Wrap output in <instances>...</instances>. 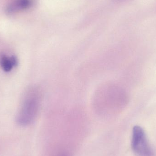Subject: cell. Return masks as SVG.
I'll return each instance as SVG.
<instances>
[{
	"label": "cell",
	"mask_w": 156,
	"mask_h": 156,
	"mask_svg": "<svg viewBox=\"0 0 156 156\" xmlns=\"http://www.w3.org/2000/svg\"><path fill=\"white\" fill-rule=\"evenodd\" d=\"M17 65L18 60L15 56L9 57L4 53L0 54V66L4 71L10 72Z\"/></svg>",
	"instance_id": "277c9868"
},
{
	"label": "cell",
	"mask_w": 156,
	"mask_h": 156,
	"mask_svg": "<svg viewBox=\"0 0 156 156\" xmlns=\"http://www.w3.org/2000/svg\"><path fill=\"white\" fill-rule=\"evenodd\" d=\"M132 147L133 152L138 156H154L144 130L139 126H135L133 128Z\"/></svg>",
	"instance_id": "7a4b0ae2"
},
{
	"label": "cell",
	"mask_w": 156,
	"mask_h": 156,
	"mask_svg": "<svg viewBox=\"0 0 156 156\" xmlns=\"http://www.w3.org/2000/svg\"><path fill=\"white\" fill-rule=\"evenodd\" d=\"M32 4V0H13L7 5L5 11L8 14H13L28 9Z\"/></svg>",
	"instance_id": "3957f363"
},
{
	"label": "cell",
	"mask_w": 156,
	"mask_h": 156,
	"mask_svg": "<svg viewBox=\"0 0 156 156\" xmlns=\"http://www.w3.org/2000/svg\"><path fill=\"white\" fill-rule=\"evenodd\" d=\"M40 105V95L38 91L30 92L24 100L16 117V122L21 126H27L35 120Z\"/></svg>",
	"instance_id": "6da1fadb"
},
{
	"label": "cell",
	"mask_w": 156,
	"mask_h": 156,
	"mask_svg": "<svg viewBox=\"0 0 156 156\" xmlns=\"http://www.w3.org/2000/svg\"><path fill=\"white\" fill-rule=\"evenodd\" d=\"M62 156H65V155H63Z\"/></svg>",
	"instance_id": "5b68a950"
}]
</instances>
